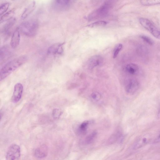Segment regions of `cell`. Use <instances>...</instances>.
Instances as JSON below:
<instances>
[{"label": "cell", "mask_w": 160, "mask_h": 160, "mask_svg": "<svg viewBox=\"0 0 160 160\" xmlns=\"http://www.w3.org/2000/svg\"><path fill=\"white\" fill-rule=\"evenodd\" d=\"M27 60L25 56L19 57L8 62L0 71V81L3 80L12 72L24 63Z\"/></svg>", "instance_id": "cell-1"}, {"label": "cell", "mask_w": 160, "mask_h": 160, "mask_svg": "<svg viewBox=\"0 0 160 160\" xmlns=\"http://www.w3.org/2000/svg\"><path fill=\"white\" fill-rule=\"evenodd\" d=\"M38 28V22L36 19H31L22 23L18 28L20 32L28 37L34 36Z\"/></svg>", "instance_id": "cell-2"}, {"label": "cell", "mask_w": 160, "mask_h": 160, "mask_svg": "<svg viewBox=\"0 0 160 160\" xmlns=\"http://www.w3.org/2000/svg\"><path fill=\"white\" fill-rule=\"evenodd\" d=\"M110 8L108 3H105L91 13L88 16L89 20L92 21L101 18L106 16Z\"/></svg>", "instance_id": "cell-3"}, {"label": "cell", "mask_w": 160, "mask_h": 160, "mask_svg": "<svg viewBox=\"0 0 160 160\" xmlns=\"http://www.w3.org/2000/svg\"><path fill=\"white\" fill-rule=\"evenodd\" d=\"M139 22L141 25L150 32L154 37L160 39V31L158 30L149 20L141 18L139 19Z\"/></svg>", "instance_id": "cell-4"}, {"label": "cell", "mask_w": 160, "mask_h": 160, "mask_svg": "<svg viewBox=\"0 0 160 160\" xmlns=\"http://www.w3.org/2000/svg\"><path fill=\"white\" fill-rule=\"evenodd\" d=\"M21 155V149L18 145L13 144L8 148L6 155V158L8 160H17Z\"/></svg>", "instance_id": "cell-5"}, {"label": "cell", "mask_w": 160, "mask_h": 160, "mask_svg": "<svg viewBox=\"0 0 160 160\" xmlns=\"http://www.w3.org/2000/svg\"><path fill=\"white\" fill-rule=\"evenodd\" d=\"M140 86L139 82L135 79H131L127 83L125 86L126 92L130 94H134L138 89Z\"/></svg>", "instance_id": "cell-6"}, {"label": "cell", "mask_w": 160, "mask_h": 160, "mask_svg": "<svg viewBox=\"0 0 160 160\" xmlns=\"http://www.w3.org/2000/svg\"><path fill=\"white\" fill-rule=\"evenodd\" d=\"M103 58L100 56L94 55L91 57L88 60L87 66L88 68L92 69L94 67L101 64L103 62Z\"/></svg>", "instance_id": "cell-7"}, {"label": "cell", "mask_w": 160, "mask_h": 160, "mask_svg": "<svg viewBox=\"0 0 160 160\" xmlns=\"http://www.w3.org/2000/svg\"><path fill=\"white\" fill-rule=\"evenodd\" d=\"M64 44V42L57 43L53 44L48 49L47 53L51 55L62 54L63 51V46Z\"/></svg>", "instance_id": "cell-8"}, {"label": "cell", "mask_w": 160, "mask_h": 160, "mask_svg": "<svg viewBox=\"0 0 160 160\" xmlns=\"http://www.w3.org/2000/svg\"><path fill=\"white\" fill-rule=\"evenodd\" d=\"M23 90V87L21 83H18L15 85L12 98L13 102H17L20 100L22 97Z\"/></svg>", "instance_id": "cell-9"}, {"label": "cell", "mask_w": 160, "mask_h": 160, "mask_svg": "<svg viewBox=\"0 0 160 160\" xmlns=\"http://www.w3.org/2000/svg\"><path fill=\"white\" fill-rule=\"evenodd\" d=\"M48 151L47 147L45 145H42L35 149L33 151V155L37 158H42L46 156Z\"/></svg>", "instance_id": "cell-10"}, {"label": "cell", "mask_w": 160, "mask_h": 160, "mask_svg": "<svg viewBox=\"0 0 160 160\" xmlns=\"http://www.w3.org/2000/svg\"><path fill=\"white\" fill-rule=\"evenodd\" d=\"M150 138L147 135H144L140 137L134 143L133 148L136 149L145 145L149 141Z\"/></svg>", "instance_id": "cell-11"}, {"label": "cell", "mask_w": 160, "mask_h": 160, "mask_svg": "<svg viewBox=\"0 0 160 160\" xmlns=\"http://www.w3.org/2000/svg\"><path fill=\"white\" fill-rule=\"evenodd\" d=\"M20 41V31L18 28L16 29L12 34L10 45L13 48H15L18 46Z\"/></svg>", "instance_id": "cell-12"}, {"label": "cell", "mask_w": 160, "mask_h": 160, "mask_svg": "<svg viewBox=\"0 0 160 160\" xmlns=\"http://www.w3.org/2000/svg\"><path fill=\"white\" fill-rule=\"evenodd\" d=\"M126 71L129 74L132 75H138L139 72L140 68L136 64L131 63L127 65L126 67Z\"/></svg>", "instance_id": "cell-13"}, {"label": "cell", "mask_w": 160, "mask_h": 160, "mask_svg": "<svg viewBox=\"0 0 160 160\" xmlns=\"http://www.w3.org/2000/svg\"><path fill=\"white\" fill-rule=\"evenodd\" d=\"M36 7L35 1H32L25 9L21 16V19L23 20L27 18L34 10Z\"/></svg>", "instance_id": "cell-14"}, {"label": "cell", "mask_w": 160, "mask_h": 160, "mask_svg": "<svg viewBox=\"0 0 160 160\" xmlns=\"http://www.w3.org/2000/svg\"><path fill=\"white\" fill-rule=\"evenodd\" d=\"M15 22V19L14 18L12 17L8 19L7 22L2 28V32L5 35H8Z\"/></svg>", "instance_id": "cell-15"}, {"label": "cell", "mask_w": 160, "mask_h": 160, "mask_svg": "<svg viewBox=\"0 0 160 160\" xmlns=\"http://www.w3.org/2000/svg\"><path fill=\"white\" fill-rule=\"evenodd\" d=\"M10 54L9 48L7 46L2 47L0 49V61L5 60Z\"/></svg>", "instance_id": "cell-16"}, {"label": "cell", "mask_w": 160, "mask_h": 160, "mask_svg": "<svg viewBox=\"0 0 160 160\" xmlns=\"http://www.w3.org/2000/svg\"><path fill=\"white\" fill-rule=\"evenodd\" d=\"M141 3L144 6H151L160 4V0H140Z\"/></svg>", "instance_id": "cell-17"}, {"label": "cell", "mask_w": 160, "mask_h": 160, "mask_svg": "<svg viewBox=\"0 0 160 160\" xmlns=\"http://www.w3.org/2000/svg\"><path fill=\"white\" fill-rule=\"evenodd\" d=\"M97 135V132L93 131L85 138L84 142L86 144H88L91 143L94 140Z\"/></svg>", "instance_id": "cell-18"}, {"label": "cell", "mask_w": 160, "mask_h": 160, "mask_svg": "<svg viewBox=\"0 0 160 160\" xmlns=\"http://www.w3.org/2000/svg\"><path fill=\"white\" fill-rule=\"evenodd\" d=\"M107 22L104 21H96L89 25L88 26L90 28H95L106 25Z\"/></svg>", "instance_id": "cell-19"}, {"label": "cell", "mask_w": 160, "mask_h": 160, "mask_svg": "<svg viewBox=\"0 0 160 160\" xmlns=\"http://www.w3.org/2000/svg\"><path fill=\"white\" fill-rule=\"evenodd\" d=\"M89 124L88 121H85L82 123L79 126L78 128L79 131L82 133H84L87 130Z\"/></svg>", "instance_id": "cell-20"}, {"label": "cell", "mask_w": 160, "mask_h": 160, "mask_svg": "<svg viewBox=\"0 0 160 160\" xmlns=\"http://www.w3.org/2000/svg\"><path fill=\"white\" fill-rule=\"evenodd\" d=\"M10 6L9 2H5L1 4L0 7V15L1 16L6 12Z\"/></svg>", "instance_id": "cell-21"}, {"label": "cell", "mask_w": 160, "mask_h": 160, "mask_svg": "<svg viewBox=\"0 0 160 160\" xmlns=\"http://www.w3.org/2000/svg\"><path fill=\"white\" fill-rule=\"evenodd\" d=\"M62 110L59 108H55L52 112V116L55 119H58L62 113Z\"/></svg>", "instance_id": "cell-22"}, {"label": "cell", "mask_w": 160, "mask_h": 160, "mask_svg": "<svg viewBox=\"0 0 160 160\" xmlns=\"http://www.w3.org/2000/svg\"><path fill=\"white\" fill-rule=\"evenodd\" d=\"M122 47V45L121 43L118 44L116 46L113 51V58H115L117 56Z\"/></svg>", "instance_id": "cell-23"}, {"label": "cell", "mask_w": 160, "mask_h": 160, "mask_svg": "<svg viewBox=\"0 0 160 160\" xmlns=\"http://www.w3.org/2000/svg\"><path fill=\"white\" fill-rule=\"evenodd\" d=\"M140 38L143 41L149 45H152L154 43L153 40L146 36L142 35L140 36Z\"/></svg>", "instance_id": "cell-24"}, {"label": "cell", "mask_w": 160, "mask_h": 160, "mask_svg": "<svg viewBox=\"0 0 160 160\" xmlns=\"http://www.w3.org/2000/svg\"><path fill=\"white\" fill-rule=\"evenodd\" d=\"M92 99L95 101L99 100L101 98V95L99 92H95L92 93L91 95Z\"/></svg>", "instance_id": "cell-25"}, {"label": "cell", "mask_w": 160, "mask_h": 160, "mask_svg": "<svg viewBox=\"0 0 160 160\" xmlns=\"http://www.w3.org/2000/svg\"><path fill=\"white\" fill-rule=\"evenodd\" d=\"M70 0H55L56 3L59 5L64 6L67 4Z\"/></svg>", "instance_id": "cell-26"}, {"label": "cell", "mask_w": 160, "mask_h": 160, "mask_svg": "<svg viewBox=\"0 0 160 160\" xmlns=\"http://www.w3.org/2000/svg\"><path fill=\"white\" fill-rule=\"evenodd\" d=\"M155 142H160V134L155 140Z\"/></svg>", "instance_id": "cell-27"}, {"label": "cell", "mask_w": 160, "mask_h": 160, "mask_svg": "<svg viewBox=\"0 0 160 160\" xmlns=\"http://www.w3.org/2000/svg\"><path fill=\"white\" fill-rule=\"evenodd\" d=\"M158 118H160V109L158 113Z\"/></svg>", "instance_id": "cell-28"}]
</instances>
